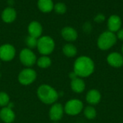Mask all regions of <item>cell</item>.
Listing matches in <instances>:
<instances>
[{
    "instance_id": "obj_4",
    "label": "cell",
    "mask_w": 123,
    "mask_h": 123,
    "mask_svg": "<svg viewBox=\"0 0 123 123\" xmlns=\"http://www.w3.org/2000/svg\"><path fill=\"white\" fill-rule=\"evenodd\" d=\"M117 41V36L114 33L106 31L102 33L97 41L98 47L102 50H107L113 46Z\"/></svg>"
},
{
    "instance_id": "obj_27",
    "label": "cell",
    "mask_w": 123,
    "mask_h": 123,
    "mask_svg": "<svg viewBox=\"0 0 123 123\" xmlns=\"http://www.w3.org/2000/svg\"><path fill=\"white\" fill-rule=\"evenodd\" d=\"M117 38L120 40L123 41V29H121L120 30H118L117 33Z\"/></svg>"
},
{
    "instance_id": "obj_13",
    "label": "cell",
    "mask_w": 123,
    "mask_h": 123,
    "mask_svg": "<svg viewBox=\"0 0 123 123\" xmlns=\"http://www.w3.org/2000/svg\"><path fill=\"white\" fill-rule=\"evenodd\" d=\"M61 36L67 41H74L78 37L76 30L71 27H65L61 30Z\"/></svg>"
},
{
    "instance_id": "obj_16",
    "label": "cell",
    "mask_w": 123,
    "mask_h": 123,
    "mask_svg": "<svg viewBox=\"0 0 123 123\" xmlns=\"http://www.w3.org/2000/svg\"><path fill=\"white\" fill-rule=\"evenodd\" d=\"M86 99V101L90 104H97L101 100V94L99 91L92 89L87 93Z\"/></svg>"
},
{
    "instance_id": "obj_2",
    "label": "cell",
    "mask_w": 123,
    "mask_h": 123,
    "mask_svg": "<svg viewBox=\"0 0 123 123\" xmlns=\"http://www.w3.org/2000/svg\"><path fill=\"white\" fill-rule=\"evenodd\" d=\"M37 96L40 101L45 104H53L56 103L59 94L57 91L48 84L40 85L37 90Z\"/></svg>"
},
{
    "instance_id": "obj_21",
    "label": "cell",
    "mask_w": 123,
    "mask_h": 123,
    "mask_svg": "<svg viewBox=\"0 0 123 123\" xmlns=\"http://www.w3.org/2000/svg\"><path fill=\"white\" fill-rule=\"evenodd\" d=\"M84 115L85 117L89 119V120H92L94 118L96 117L97 116V112H96V109L93 107H91V106H88L86 107L85 109H84Z\"/></svg>"
},
{
    "instance_id": "obj_10",
    "label": "cell",
    "mask_w": 123,
    "mask_h": 123,
    "mask_svg": "<svg viewBox=\"0 0 123 123\" xmlns=\"http://www.w3.org/2000/svg\"><path fill=\"white\" fill-rule=\"evenodd\" d=\"M64 113V108L60 103L52 104L49 109V117L53 122H58L62 119Z\"/></svg>"
},
{
    "instance_id": "obj_8",
    "label": "cell",
    "mask_w": 123,
    "mask_h": 123,
    "mask_svg": "<svg viewBox=\"0 0 123 123\" xmlns=\"http://www.w3.org/2000/svg\"><path fill=\"white\" fill-rule=\"evenodd\" d=\"M16 56V49L14 46L9 43H5L0 46V60L3 62H10Z\"/></svg>"
},
{
    "instance_id": "obj_28",
    "label": "cell",
    "mask_w": 123,
    "mask_h": 123,
    "mask_svg": "<svg viewBox=\"0 0 123 123\" xmlns=\"http://www.w3.org/2000/svg\"><path fill=\"white\" fill-rule=\"evenodd\" d=\"M69 77H70V78L71 79V80H74V79H75V78H78V76L76 75V74L73 71V72H71L70 74H69Z\"/></svg>"
},
{
    "instance_id": "obj_19",
    "label": "cell",
    "mask_w": 123,
    "mask_h": 123,
    "mask_svg": "<svg viewBox=\"0 0 123 123\" xmlns=\"http://www.w3.org/2000/svg\"><path fill=\"white\" fill-rule=\"evenodd\" d=\"M63 53L68 57H74L77 54V49L74 45L71 43H67L63 47Z\"/></svg>"
},
{
    "instance_id": "obj_9",
    "label": "cell",
    "mask_w": 123,
    "mask_h": 123,
    "mask_svg": "<svg viewBox=\"0 0 123 123\" xmlns=\"http://www.w3.org/2000/svg\"><path fill=\"white\" fill-rule=\"evenodd\" d=\"M13 104L9 103L7 107L1 108L0 110V119L4 123H12L16 117L15 113L12 109Z\"/></svg>"
},
{
    "instance_id": "obj_29",
    "label": "cell",
    "mask_w": 123,
    "mask_h": 123,
    "mask_svg": "<svg viewBox=\"0 0 123 123\" xmlns=\"http://www.w3.org/2000/svg\"><path fill=\"white\" fill-rule=\"evenodd\" d=\"M122 51H123V48H122Z\"/></svg>"
},
{
    "instance_id": "obj_20",
    "label": "cell",
    "mask_w": 123,
    "mask_h": 123,
    "mask_svg": "<svg viewBox=\"0 0 123 123\" xmlns=\"http://www.w3.org/2000/svg\"><path fill=\"white\" fill-rule=\"evenodd\" d=\"M36 64H37V65L40 68L46 69V68H48L51 65L52 61H51L50 58L48 56H43V55H42L40 57L37 59Z\"/></svg>"
},
{
    "instance_id": "obj_18",
    "label": "cell",
    "mask_w": 123,
    "mask_h": 123,
    "mask_svg": "<svg viewBox=\"0 0 123 123\" xmlns=\"http://www.w3.org/2000/svg\"><path fill=\"white\" fill-rule=\"evenodd\" d=\"M37 7L41 12L47 13L53 9L54 4L52 0H38Z\"/></svg>"
},
{
    "instance_id": "obj_30",
    "label": "cell",
    "mask_w": 123,
    "mask_h": 123,
    "mask_svg": "<svg viewBox=\"0 0 123 123\" xmlns=\"http://www.w3.org/2000/svg\"><path fill=\"white\" fill-rule=\"evenodd\" d=\"M57 123V122H54V123Z\"/></svg>"
},
{
    "instance_id": "obj_12",
    "label": "cell",
    "mask_w": 123,
    "mask_h": 123,
    "mask_svg": "<svg viewBox=\"0 0 123 123\" xmlns=\"http://www.w3.org/2000/svg\"><path fill=\"white\" fill-rule=\"evenodd\" d=\"M107 62L114 67H120L123 65V57L117 52H113L107 57Z\"/></svg>"
},
{
    "instance_id": "obj_26",
    "label": "cell",
    "mask_w": 123,
    "mask_h": 123,
    "mask_svg": "<svg viewBox=\"0 0 123 123\" xmlns=\"http://www.w3.org/2000/svg\"><path fill=\"white\" fill-rule=\"evenodd\" d=\"M83 29H84V30L85 32H86V33L90 32L91 30H92V25H91V24L89 23V22L85 23L84 25V27H83Z\"/></svg>"
},
{
    "instance_id": "obj_11",
    "label": "cell",
    "mask_w": 123,
    "mask_h": 123,
    "mask_svg": "<svg viewBox=\"0 0 123 123\" xmlns=\"http://www.w3.org/2000/svg\"><path fill=\"white\" fill-rule=\"evenodd\" d=\"M27 30L29 36L38 39L41 37L43 33V27L41 24L37 21H32L28 25Z\"/></svg>"
},
{
    "instance_id": "obj_23",
    "label": "cell",
    "mask_w": 123,
    "mask_h": 123,
    "mask_svg": "<svg viewBox=\"0 0 123 123\" xmlns=\"http://www.w3.org/2000/svg\"><path fill=\"white\" fill-rule=\"evenodd\" d=\"M25 43H26V46H27V48L32 50L35 48H37V38H35L30 36H28L25 39Z\"/></svg>"
},
{
    "instance_id": "obj_14",
    "label": "cell",
    "mask_w": 123,
    "mask_h": 123,
    "mask_svg": "<svg viewBox=\"0 0 123 123\" xmlns=\"http://www.w3.org/2000/svg\"><path fill=\"white\" fill-rule=\"evenodd\" d=\"M17 17V12L12 7L5 8L1 13V19L6 23L12 22Z\"/></svg>"
},
{
    "instance_id": "obj_24",
    "label": "cell",
    "mask_w": 123,
    "mask_h": 123,
    "mask_svg": "<svg viewBox=\"0 0 123 123\" xmlns=\"http://www.w3.org/2000/svg\"><path fill=\"white\" fill-rule=\"evenodd\" d=\"M54 10L58 14H64L66 12V6L64 3L58 2L54 5Z\"/></svg>"
},
{
    "instance_id": "obj_17",
    "label": "cell",
    "mask_w": 123,
    "mask_h": 123,
    "mask_svg": "<svg viewBox=\"0 0 123 123\" xmlns=\"http://www.w3.org/2000/svg\"><path fill=\"white\" fill-rule=\"evenodd\" d=\"M71 88L74 92L77 94H81L85 89V83L82 79L78 77L74 80H71Z\"/></svg>"
},
{
    "instance_id": "obj_5",
    "label": "cell",
    "mask_w": 123,
    "mask_h": 123,
    "mask_svg": "<svg viewBox=\"0 0 123 123\" xmlns=\"http://www.w3.org/2000/svg\"><path fill=\"white\" fill-rule=\"evenodd\" d=\"M37 78V72L31 67H26L20 71L18 75V81L23 86H29L33 83Z\"/></svg>"
},
{
    "instance_id": "obj_3",
    "label": "cell",
    "mask_w": 123,
    "mask_h": 123,
    "mask_svg": "<svg viewBox=\"0 0 123 123\" xmlns=\"http://www.w3.org/2000/svg\"><path fill=\"white\" fill-rule=\"evenodd\" d=\"M37 49L40 54L43 56H48L54 51L55 41L50 36H41L37 39Z\"/></svg>"
},
{
    "instance_id": "obj_25",
    "label": "cell",
    "mask_w": 123,
    "mask_h": 123,
    "mask_svg": "<svg viewBox=\"0 0 123 123\" xmlns=\"http://www.w3.org/2000/svg\"><path fill=\"white\" fill-rule=\"evenodd\" d=\"M105 15L102 14H97V15L95 17V18H94V20H95L97 22H102L105 21Z\"/></svg>"
},
{
    "instance_id": "obj_22",
    "label": "cell",
    "mask_w": 123,
    "mask_h": 123,
    "mask_svg": "<svg viewBox=\"0 0 123 123\" xmlns=\"http://www.w3.org/2000/svg\"><path fill=\"white\" fill-rule=\"evenodd\" d=\"M10 103V98L9 96L4 91L0 92V107L1 108L7 107Z\"/></svg>"
},
{
    "instance_id": "obj_6",
    "label": "cell",
    "mask_w": 123,
    "mask_h": 123,
    "mask_svg": "<svg viewBox=\"0 0 123 123\" xmlns=\"http://www.w3.org/2000/svg\"><path fill=\"white\" fill-rule=\"evenodd\" d=\"M20 62L26 67H32L37 62V57L32 50L25 48L22 49L19 54Z\"/></svg>"
},
{
    "instance_id": "obj_31",
    "label": "cell",
    "mask_w": 123,
    "mask_h": 123,
    "mask_svg": "<svg viewBox=\"0 0 123 123\" xmlns=\"http://www.w3.org/2000/svg\"><path fill=\"white\" fill-rule=\"evenodd\" d=\"M0 61H1V60H0ZM0 65H1V63H0Z\"/></svg>"
},
{
    "instance_id": "obj_1",
    "label": "cell",
    "mask_w": 123,
    "mask_h": 123,
    "mask_svg": "<svg viewBox=\"0 0 123 123\" xmlns=\"http://www.w3.org/2000/svg\"><path fill=\"white\" fill-rule=\"evenodd\" d=\"M94 70V64L90 57H79L74 64V72L78 77L86 78L91 75Z\"/></svg>"
},
{
    "instance_id": "obj_15",
    "label": "cell",
    "mask_w": 123,
    "mask_h": 123,
    "mask_svg": "<svg viewBox=\"0 0 123 123\" xmlns=\"http://www.w3.org/2000/svg\"><path fill=\"white\" fill-rule=\"evenodd\" d=\"M122 22L121 19L117 15H112L108 20V28L110 32H116L118 31L121 27Z\"/></svg>"
},
{
    "instance_id": "obj_7",
    "label": "cell",
    "mask_w": 123,
    "mask_h": 123,
    "mask_svg": "<svg viewBox=\"0 0 123 123\" xmlns=\"http://www.w3.org/2000/svg\"><path fill=\"white\" fill-rule=\"evenodd\" d=\"M83 103L79 99H71L68 101L64 107V112L71 116L79 115L83 109Z\"/></svg>"
}]
</instances>
